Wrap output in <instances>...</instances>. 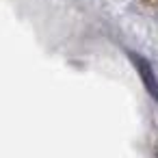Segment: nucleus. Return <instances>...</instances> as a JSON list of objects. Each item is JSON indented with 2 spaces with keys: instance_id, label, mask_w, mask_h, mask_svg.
I'll return each instance as SVG.
<instances>
[{
  "instance_id": "nucleus-1",
  "label": "nucleus",
  "mask_w": 158,
  "mask_h": 158,
  "mask_svg": "<svg viewBox=\"0 0 158 158\" xmlns=\"http://www.w3.org/2000/svg\"><path fill=\"white\" fill-rule=\"evenodd\" d=\"M130 59H132V63L136 65V72H139V76H141V80H143L147 93H149L154 100H158V78H156V74H154L149 61L143 59L141 54H134V52H130Z\"/></svg>"
}]
</instances>
